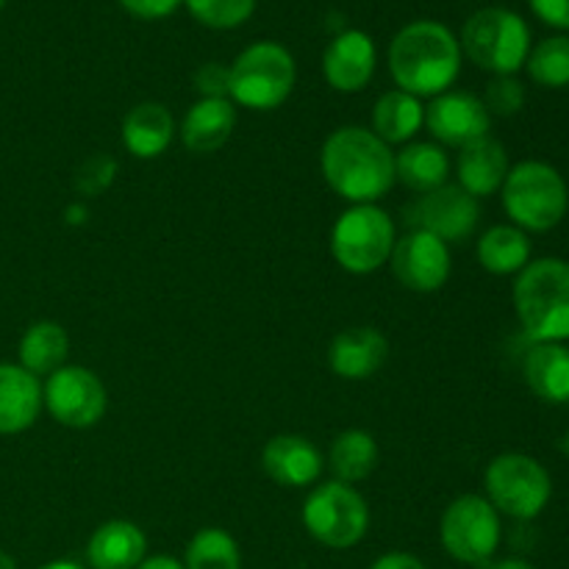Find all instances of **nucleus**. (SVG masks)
<instances>
[{
    "mask_svg": "<svg viewBox=\"0 0 569 569\" xmlns=\"http://www.w3.org/2000/svg\"><path fill=\"white\" fill-rule=\"evenodd\" d=\"M20 367L31 376H50L59 367H64L70 356V337L59 322L39 320L22 333L20 339Z\"/></svg>",
    "mask_w": 569,
    "mask_h": 569,
    "instance_id": "obj_27",
    "label": "nucleus"
},
{
    "mask_svg": "<svg viewBox=\"0 0 569 569\" xmlns=\"http://www.w3.org/2000/svg\"><path fill=\"white\" fill-rule=\"evenodd\" d=\"M39 569H83L81 565H78V561H50V565H44V567H39Z\"/></svg>",
    "mask_w": 569,
    "mask_h": 569,
    "instance_id": "obj_40",
    "label": "nucleus"
},
{
    "mask_svg": "<svg viewBox=\"0 0 569 569\" xmlns=\"http://www.w3.org/2000/svg\"><path fill=\"white\" fill-rule=\"evenodd\" d=\"M117 176V161L109 159V156H92L89 161H83L81 172H78V192L83 194H100L103 189L111 187V181H114Z\"/></svg>",
    "mask_w": 569,
    "mask_h": 569,
    "instance_id": "obj_33",
    "label": "nucleus"
},
{
    "mask_svg": "<svg viewBox=\"0 0 569 569\" xmlns=\"http://www.w3.org/2000/svg\"><path fill=\"white\" fill-rule=\"evenodd\" d=\"M298 81L292 53L278 42H256L231 64V103L253 111H272L287 103Z\"/></svg>",
    "mask_w": 569,
    "mask_h": 569,
    "instance_id": "obj_6",
    "label": "nucleus"
},
{
    "mask_svg": "<svg viewBox=\"0 0 569 569\" xmlns=\"http://www.w3.org/2000/svg\"><path fill=\"white\" fill-rule=\"evenodd\" d=\"M411 231H428L437 239L448 242H461L472 237L481 220V206L478 198L459 187V183H445V187L426 192L415 200L406 211Z\"/></svg>",
    "mask_w": 569,
    "mask_h": 569,
    "instance_id": "obj_12",
    "label": "nucleus"
},
{
    "mask_svg": "<svg viewBox=\"0 0 569 569\" xmlns=\"http://www.w3.org/2000/svg\"><path fill=\"white\" fill-rule=\"evenodd\" d=\"M487 500L511 520H537L553 498V481L542 461L526 453H500L483 472Z\"/></svg>",
    "mask_w": 569,
    "mask_h": 569,
    "instance_id": "obj_8",
    "label": "nucleus"
},
{
    "mask_svg": "<svg viewBox=\"0 0 569 569\" xmlns=\"http://www.w3.org/2000/svg\"><path fill=\"white\" fill-rule=\"evenodd\" d=\"M459 44L481 70L492 76H515L531 53V31L517 11L489 6L465 22Z\"/></svg>",
    "mask_w": 569,
    "mask_h": 569,
    "instance_id": "obj_5",
    "label": "nucleus"
},
{
    "mask_svg": "<svg viewBox=\"0 0 569 569\" xmlns=\"http://www.w3.org/2000/svg\"><path fill=\"white\" fill-rule=\"evenodd\" d=\"M148 559V539L137 522L109 520L89 537L87 561L92 569H137Z\"/></svg>",
    "mask_w": 569,
    "mask_h": 569,
    "instance_id": "obj_21",
    "label": "nucleus"
},
{
    "mask_svg": "<svg viewBox=\"0 0 569 569\" xmlns=\"http://www.w3.org/2000/svg\"><path fill=\"white\" fill-rule=\"evenodd\" d=\"M515 311L531 342L569 339V261L537 259L515 281Z\"/></svg>",
    "mask_w": 569,
    "mask_h": 569,
    "instance_id": "obj_3",
    "label": "nucleus"
},
{
    "mask_svg": "<svg viewBox=\"0 0 569 569\" xmlns=\"http://www.w3.org/2000/svg\"><path fill=\"white\" fill-rule=\"evenodd\" d=\"M42 406L56 422L67 428H92L103 420L109 409V395L103 381L87 367L64 365L50 372L42 387Z\"/></svg>",
    "mask_w": 569,
    "mask_h": 569,
    "instance_id": "obj_11",
    "label": "nucleus"
},
{
    "mask_svg": "<svg viewBox=\"0 0 569 569\" xmlns=\"http://www.w3.org/2000/svg\"><path fill=\"white\" fill-rule=\"evenodd\" d=\"M503 526L495 506L483 495H461L445 509L439 520V539L450 559L483 567L498 553Z\"/></svg>",
    "mask_w": 569,
    "mask_h": 569,
    "instance_id": "obj_9",
    "label": "nucleus"
},
{
    "mask_svg": "<svg viewBox=\"0 0 569 569\" xmlns=\"http://www.w3.org/2000/svg\"><path fill=\"white\" fill-rule=\"evenodd\" d=\"M522 376L545 403H569V348L565 342H533L522 361Z\"/></svg>",
    "mask_w": 569,
    "mask_h": 569,
    "instance_id": "obj_23",
    "label": "nucleus"
},
{
    "mask_svg": "<svg viewBox=\"0 0 569 569\" xmlns=\"http://www.w3.org/2000/svg\"><path fill=\"white\" fill-rule=\"evenodd\" d=\"M328 465H331L333 476L342 483H359L370 478L378 467V442L372 433L361 431V428H348L339 433L328 453Z\"/></svg>",
    "mask_w": 569,
    "mask_h": 569,
    "instance_id": "obj_28",
    "label": "nucleus"
},
{
    "mask_svg": "<svg viewBox=\"0 0 569 569\" xmlns=\"http://www.w3.org/2000/svg\"><path fill=\"white\" fill-rule=\"evenodd\" d=\"M192 83L200 98H228L231 94V67L220 64V61H209V64L194 72Z\"/></svg>",
    "mask_w": 569,
    "mask_h": 569,
    "instance_id": "obj_34",
    "label": "nucleus"
},
{
    "mask_svg": "<svg viewBox=\"0 0 569 569\" xmlns=\"http://www.w3.org/2000/svg\"><path fill=\"white\" fill-rule=\"evenodd\" d=\"M533 14L548 26L569 31V0H528Z\"/></svg>",
    "mask_w": 569,
    "mask_h": 569,
    "instance_id": "obj_36",
    "label": "nucleus"
},
{
    "mask_svg": "<svg viewBox=\"0 0 569 569\" xmlns=\"http://www.w3.org/2000/svg\"><path fill=\"white\" fill-rule=\"evenodd\" d=\"M481 100L489 114L515 117L526 106V87L515 76H495Z\"/></svg>",
    "mask_w": 569,
    "mask_h": 569,
    "instance_id": "obj_32",
    "label": "nucleus"
},
{
    "mask_svg": "<svg viewBox=\"0 0 569 569\" xmlns=\"http://www.w3.org/2000/svg\"><path fill=\"white\" fill-rule=\"evenodd\" d=\"M509 170V153L492 137H481L476 142L465 144L459 161H456L459 187L470 192L472 198H489V194L500 192Z\"/></svg>",
    "mask_w": 569,
    "mask_h": 569,
    "instance_id": "obj_20",
    "label": "nucleus"
},
{
    "mask_svg": "<svg viewBox=\"0 0 569 569\" xmlns=\"http://www.w3.org/2000/svg\"><path fill=\"white\" fill-rule=\"evenodd\" d=\"M137 569H183V565L172 559V556H150Z\"/></svg>",
    "mask_w": 569,
    "mask_h": 569,
    "instance_id": "obj_38",
    "label": "nucleus"
},
{
    "mask_svg": "<svg viewBox=\"0 0 569 569\" xmlns=\"http://www.w3.org/2000/svg\"><path fill=\"white\" fill-rule=\"evenodd\" d=\"M183 569H242L237 539L222 528H203L189 539Z\"/></svg>",
    "mask_w": 569,
    "mask_h": 569,
    "instance_id": "obj_29",
    "label": "nucleus"
},
{
    "mask_svg": "<svg viewBox=\"0 0 569 569\" xmlns=\"http://www.w3.org/2000/svg\"><path fill=\"white\" fill-rule=\"evenodd\" d=\"M320 170L328 187L356 203H376L395 187V153L370 128L342 126L322 142Z\"/></svg>",
    "mask_w": 569,
    "mask_h": 569,
    "instance_id": "obj_1",
    "label": "nucleus"
},
{
    "mask_svg": "<svg viewBox=\"0 0 569 569\" xmlns=\"http://www.w3.org/2000/svg\"><path fill=\"white\" fill-rule=\"evenodd\" d=\"M237 128V106L228 98H200L181 122V142L189 153H217Z\"/></svg>",
    "mask_w": 569,
    "mask_h": 569,
    "instance_id": "obj_18",
    "label": "nucleus"
},
{
    "mask_svg": "<svg viewBox=\"0 0 569 569\" xmlns=\"http://www.w3.org/2000/svg\"><path fill=\"white\" fill-rule=\"evenodd\" d=\"M500 194L511 226L526 233L553 231L569 211L565 176L548 161H520L511 167Z\"/></svg>",
    "mask_w": 569,
    "mask_h": 569,
    "instance_id": "obj_4",
    "label": "nucleus"
},
{
    "mask_svg": "<svg viewBox=\"0 0 569 569\" xmlns=\"http://www.w3.org/2000/svg\"><path fill=\"white\" fill-rule=\"evenodd\" d=\"M370 569H426V565L411 553H383Z\"/></svg>",
    "mask_w": 569,
    "mask_h": 569,
    "instance_id": "obj_37",
    "label": "nucleus"
},
{
    "mask_svg": "<svg viewBox=\"0 0 569 569\" xmlns=\"http://www.w3.org/2000/svg\"><path fill=\"white\" fill-rule=\"evenodd\" d=\"M565 450H567V456H569V431H567V439H565Z\"/></svg>",
    "mask_w": 569,
    "mask_h": 569,
    "instance_id": "obj_42",
    "label": "nucleus"
},
{
    "mask_svg": "<svg viewBox=\"0 0 569 569\" xmlns=\"http://www.w3.org/2000/svg\"><path fill=\"white\" fill-rule=\"evenodd\" d=\"M261 467L278 487L300 489L311 487L322 476L326 459L311 439L298 433H278L261 450Z\"/></svg>",
    "mask_w": 569,
    "mask_h": 569,
    "instance_id": "obj_16",
    "label": "nucleus"
},
{
    "mask_svg": "<svg viewBox=\"0 0 569 569\" xmlns=\"http://www.w3.org/2000/svg\"><path fill=\"white\" fill-rule=\"evenodd\" d=\"M395 176L411 192H433L445 187L450 176V159L442 144L437 142H409L395 156Z\"/></svg>",
    "mask_w": 569,
    "mask_h": 569,
    "instance_id": "obj_25",
    "label": "nucleus"
},
{
    "mask_svg": "<svg viewBox=\"0 0 569 569\" xmlns=\"http://www.w3.org/2000/svg\"><path fill=\"white\" fill-rule=\"evenodd\" d=\"M181 3L183 0H120L122 9L139 20H161V17L172 14Z\"/></svg>",
    "mask_w": 569,
    "mask_h": 569,
    "instance_id": "obj_35",
    "label": "nucleus"
},
{
    "mask_svg": "<svg viewBox=\"0 0 569 569\" xmlns=\"http://www.w3.org/2000/svg\"><path fill=\"white\" fill-rule=\"evenodd\" d=\"M0 569H17V561L9 553H3V550H0Z\"/></svg>",
    "mask_w": 569,
    "mask_h": 569,
    "instance_id": "obj_41",
    "label": "nucleus"
},
{
    "mask_svg": "<svg viewBox=\"0 0 569 569\" xmlns=\"http://www.w3.org/2000/svg\"><path fill=\"white\" fill-rule=\"evenodd\" d=\"M426 126L442 148H465L476 139L489 137L492 114L472 92H442L426 106Z\"/></svg>",
    "mask_w": 569,
    "mask_h": 569,
    "instance_id": "obj_14",
    "label": "nucleus"
},
{
    "mask_svg": "<svg viewBox=\"0 0 569 569\" xmlns=\"http://www.w3.org/2000/svg\"><path fill=\"white\" fill-rule=\"evenodd\" d=\"M3 6H6V0H0V9H3Z\"/></svg>",
    "mask_w": 569,
    "mask_h": 569,
    "instance_id": "obj_43",
    "label": "nucleus"
},
{
    "mask_svg": "<svg viewBox=\"0 0 569 569\" xmlns=\"http://www.w3.org/2000/svg\"><path fill=\"white\" fill-rule=\"evenodd\" d=\"M389 267L409 292H437L450 278V248L433 233L409 231L395 242Z\"/></svg>",
    "mask_w": 569,
    "mask_h": 569,
    "instance_id": "obj_13",
    "label": "nucleus"
},
{
    "mask_svg": "<svg viewBox=\"0 0 569 569\" xmlns=\"http://www.w3.org/2000/svg\"><path fill=\"white\" fill-rule=\"evenodd\" d=\"M478 261L492 276H520L531 261V239L517 226H492L478 239Z\"/></svg>",
    "mask_w": 569,
    "mask_h": 569,
    "instance_id": "obj_26",
    "label": "nucleus"
},
{
    "mask_svg": "<svg viewBox=\"0 0 569 569\" xmlns=\"http://www.w3.org/2000/svg\"><path fill=\"white\" fill-rule=\"evenodd\" d=\"M183 3L200 26L214 28V31L242 26L256 9V0H183Z\"/></svg>",
    "mask_w": 569,
    "mask_h": 569,
    "instance_id": "obj_31",
    "label": "nucleus"
},
{
    "mask_svg": "<svg viewBox=\"0 0 569 569\" xmlns=\"http://www.w3.org/2000/svg\"><path fill=\"white\" fill-rule=\"evenodd\" d=\"M303 526L326 548L348 550L365 539L370 528V509L350 483L328 481L306 498Z\"/></svg>",
    "mask_w": 569,
    "mask_h": 569,
    "instance_id": "obj_10",
    "label": "nucleus"
},
{
    "mask_svg": "<svg viewBox=\"0 0 569 569\" xmlns=\"http://www.w3.org/2000/svg\"><path fill=\"white\" fill-rule=\"evenodd\" d=\"M426 126V106L420 98L403 92V89H392V92L381 94L372 109V128L378 139L392 148V144H406L415 139V133Z\"/></svg>",
    "mask_w": 569,
    "mask_h": 569,
    "instance_id": "obj_24",
    "label": "nucleus"
},
{
    "mask_svg": "<svg viewBox=\"0 0 569 569\" xmlns=\"http://www.w3.org/2000/svg\"><path fill=\"white\" fill-rule=\"evenodd\" d=\"M389 359V342L378 328H348L337 333L328 350L333 376L345 381H367Z\"/></svg>",
    "mask_w": 569,
    "mask_h": 569,
    "instance_id": "obj_17",
    "label": "nucleus"
},
{
    "mask_svg": "<svg viewBox=\"0 0 569 569\" xmlns=\"http://www.w3.org/2000/svg\"><path fill=\"white\" fill-rule=\"evenodd\" d=\"M389 72L403 92L437 98L453 87L461 72L459 39L442 22H409L389 44Z\"/></svg>",
    "mask_w": 569,
    "mask_h": 569,
    "instance_id": "obj_2",
    "label": "nucleus"
},
{
    "mask_svg": "<svg viewBox=\"0 0 569 569\" xmlns=\"http://www.w3.org/2000/svg\"><path fill=\"white\" fill-rule=\"evenodd\" d=\"M395 242L392 217L376 203L350 206L331 228V253L350 276H370L389 264Z\"/></svg>",
    "mask_w": 569,
    "mask_h": 569,
    "instance_id": "obj_7",
    "label": "nucleus"
},
{
    "mask_svg": "<svg viewBox=\"0 0 569 569\" xmlns=\"http://www.w3.org/2000/svg\"><path fill=\"white\" fill-rule=\"evenodd\" d=\"M528 76L533 83L545 89H565L569 87V37H548L531 48L526 59Z\"/></svg>",
    "mask_w": 569,
    "mask_h": 569,
    "instance_id": "obj_30",
    "label": "nucleus"
},
{
    "mask_svg": "<svg viewBox=\"0 0 569 569\" xmlns=\"http://www.w3.org/2000/svg\"><path fill=\"white\" fill-rule=\"evenodd\" d=\"M322 76L337 92H361L376 76V44L365 31H342L322 53Z\"/></svg>",
    "mask_w": 569,
    "mask_h": 569,
    "instance_id": "obj_15",
    "label": "nucleus"
},
{
    "mask_svg": "<svg viewBox=\"0 0 569 569\" xmlns=\"http://www.w3.org/2000/svg\"><path fill=\"white\" fill-rule=\"evenodd\" d=\"M483 569H537V567L526 559H500V561H489V565H483Z\"/></svg>",
    "mask_w": 569,
    "mask_h": 569,
    "instance_id": "obj_39",
    "label": "nucleus"
},
{
    "mask_svg": "<svg viewBox=\"0 0 569 569\" xmlns=\"http://www.w3.org/2000/svg\"><path fill=\"white\" fill-rule=\"evenodd\" d=\"M176 117L161 103H139L122 117V144L137 159H159L176 139Z\"/></svg>",
    "mask_w": 569,
    "mask_h": 569,
    "instance_id": "obj_22",
    "label": "nucleus"
},
{
    "mask_svg": "<svg viewBox=\"0 0 569 569\" xmlns=\"http://www.w3.org/2000/svg\"><path fill=\"white\" fill-rule=\"evenodd\" d=\"M42 383L20 365H0V437L22 433L39 420Z\"/></svg>",
    "mask_w": 569,
    "mask_h": 569,
    "instance_id": "obj_19",
    "label": "nucleus"
}]
</instances>
